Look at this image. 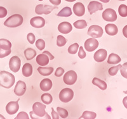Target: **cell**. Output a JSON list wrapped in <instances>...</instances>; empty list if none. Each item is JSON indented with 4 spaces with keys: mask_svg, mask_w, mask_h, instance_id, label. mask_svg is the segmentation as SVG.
I'll list each match as a JSON object with an SVG mask.
<instances>
[{
    "mask_svg": "<svg viewBox=\"0 0 127 119\" xmlns=\"http://www.w3.org/2000/svg\"><path fill=\"white\" fill-rule=\"evenodd\" d=\"M107 52L104 49H100L94 54V60L97 62H102L107 58Z\"/></svg>",
    "mask_w": 127,
    "mask_h": 119,
    "instance_id": "cell-16",
    "label": "cell"
},
{
    "mask_svg": "<svg viewBox=\"0 0 127 119\" xmlns=\"http://www.w3.org/2000/svg\"><path fill=\"white\" fill-rule=\"evenodd\" d=\"M24 55L27 60H31L36 56V51L32 48H28L24 51Z\"/></svg>",
    "mask_w": 127,
    "mask_h": 119,
    "instance_id": "cell-25",
    "label": "cell"
},
{
    "mask_svg": "<svg viewBox=\"0 0 127 119\" xmlns=\"http://www.w3.org/2000/svg\"><path fill=\"white\" fill-rule=\"evenodd\" d=\"M29 119V116L28 113L24 112H21L17 115V116L15 117V119Z\"/></svg>",
    "mask_w": 127,
    "mask_h": 119,
    "instance_id": "cell-40",
    "label": "cell"
},
{
    "mask_svg": "<svg viewBox=\"0 0 127 119\" xmlns=\"http://www.w3.org/2000/svg\"><path fill=\"white\" fill-rule=\"evenodd\" d=\"M27 39H28V41H29V43L30 44L33 45L35 41H36V37H35V36L34 35V34L29 33L27 36Z\"/></svg>",
    "mask_w": 127,
    "mask_h": 119,
    "instance_id": "cell-39",
    "label": "cell"
},
{
    "mask_svg": "<svg viewBox=\"0 0 127 119\" xmlns=\"http://www.w3.org/2000/svg\"><path fill=\"white\" fill-rule=\"evenodd\" d=\"M72 29V27L71 24L67 22H63L60 24L58 26V30L62 34H67L71 32Z\"/></svg>",
    "mask_w": 127,
    "mask_h": 119,
    "instance_id": "cell-15",
    "label": "cell"
},
{
    "mask_svg": "<svg viewBox=\"0 0 127 119\" xmlns=\"http://www.w3.org/2000/svg\"><path fill=\"white\" fill-rule=\"evenodd\" d=\"M0 48L3 49H10L12 48V43L5 39H0Z\"/></svg>",
    "mask_w": 127,
    "mask_h": 119,
    "instance_id": "cell-28",
    "label": "cell"
},
{
    "mask_svg": "<svg viewBox=\"0 0 127 119\" xmlns=\"http://www.w3.org/2000/svg\"><path fill=\"white\" fill-rule=\"evenodd\" d=\"M46 105L43 104L39 102H36L34 103L32 106V113H33L34 115L38 116L36 119H39V117H43L45 119H50L51 117L48 115L46 113L45 109H46Z\"/></svg>",
    "mask_w": 127,
    "mask_h": 119,
    "instance_id": "cell-2",
    "label": "cell"
},
{
    "mask_svg": "<svg viewBox=\"0 0 127 119\" xmlns=\"http://www.w3.org/2000/svg\"><path fill=\"white\" fill-rule=\"evenodd\" d=\"M26 89H27V86L26 83L22 80H19L15 87L14 93L17 96H22L25 94Z\"/></svg>",
    "mask_w": 127,
    "mask_h": 119,
    "instance_id": "cell-11",
    "label": "cell"
},
{
    "mask_svg": "<svg viewBox=\"0 0 127 119\" xmlns=\"http://www.w3.org/2000/svg\"><path fill=\"white\" fill-rule=\"evenodd\" d=\"M92 83L94 85L98 87L101 90L104 91L107 89V84L105 81L101 80V79H99L97 77H94L92 80Z\"/></svg>",
    "mask_w": 127,
    "mask_h": 119,
    "instance_id": "cell-22",
    "label": "cell"
},
{
    "mask_svg": "<svg viewBox=\"0 0 127 119\" xmlns=\"http://www.w3.org/2000/svg\"><path fill=\"white\" fill-rule=\"evenodd\" d=\"M0 119H4V117L3 116H2L1 115H0Z\"/></svg>",
    "mask_w": 127,
    "mask_h": 119,
    "instance_id": "cell-51",
    "label": "cell"
},
{
    "mask_svg": "<svg viewBox=\"0 0 127 119\" xmlns=\"http://www.w3.org/2000/svg\"><path fill=\"white\" fill-rule=\"evenodd\" d=\"M86 53L84 51L83 48L82 46H80L79 49V53H78V56L81 59H83L86 57Z\"/></svg>",
    "mask_w": 127,
    "mask_h": 119,
    "instance_id": "cell-42",
    "label": "cell"
},
{
    "mask_svg": "<svg viewBox=\"0 0 127 119\" xmlns=\"http://www.w3.org/2000/svg\"><path fill=\"white\" fill-rule=\"evenodd\" d=\"M123 105H124L125 107L127 109V96H126V97H125V98H123Z\"/></svg>",
    "mask_w": 127,
    "mask_h": 119,
    "instance_id": "cell-48",
    "label": "cell"
},
{
    "mask_svg": "<svg viewBox=\"0 0 127 119\" xmlns=\"http://www.w3.org/2000/svg\"><path fill=\"white\" fill-rule=\"evenodd\" d=\"M21 61L18 56H12L9 62V67L13 72H17L20 68Z\"/></svg>",
    "mask_w": 127,
    "mask_h": 119,
    "instance_id": "cell-9",
    "label": "cell"
},
{
    "mask_svg": "<svg viewBox=\"0 0 127 119\" xmlns=\"http://www.w3.org/2000/svg\"><path fill=\"white\" fill-rule=\"evenodd\" d=\"M49 1L52 4H54L55 6L59 5L61 3V0H49Z\"/></svg>",
    "mask_w": 127,
    "mask_h": 119,
    "instance_id": "cell-45",
    "label": "cell"
},
{
    "mask_svg": "<svg viewBox=\"0 0 127 119\" xmlns=\"http://www.w3.org/2000/svg\"><path fill=\"white\" fill-rule=\"evenodd\" d=\"M74 13L78 17H82L85 13L84 4L81 3H76L73 6Z\"/></svg>",
    "mask_w": 127,
    "mask_h": 119,
    "instance_id": "cell-17",
    "label": "cell"
},
{
    "mask_svg": "<svg viewBox=\"0 0 127 119\" xmlns=\"http://www.w3.org/2000/svg\"><path fill=\"white\" fill-rule=\"evenodd\" d=\"M7 10L3 6H0V19L4 18L7 15Z\"/></svg>",
    "mask_w": 127,
    "mask_h": 119,
    "instance_id": "cell-41",
    "label": "cell"
},
{
    "mask_svg": "<svg viewBox=\"0 0 127 119\" xmlns=\"http://www.w3.org/2000/svg\"><path fill=\"white\" fill-rule=\"evenodd\" d=\"M19 101L18 99L16 101H10L6 105V111L9 115H14L18 112L19 109Z\"/></svg>",
    "mask_w": 127,
    "mask_h": 119,
    "instance_id": "cell-12",
    "label": "cell"
},
{
    "mask_svg": "<svg viewBox=\"0 0 127 119\" xmlns=\"http://www.w3.org/2000/svg\"><path fill=\"white\" fill-rule=\"evenodd\" d=\"M30 24L33 27L39 29L43 27L45 25V20L41 17H34L31 19Z\"/></svg>",
    "mask_w": 127,
    "mask_h": 119,
    "instance_id": "cell-13",
    "label": "cell"
},
{
    "mask_svg": "<svg viewBox=\"0 0 127 119\" xmlns=\"http://www.w3.org/2000/svg\"><path fill=\"white\" fill-rule=\"evenodd\" d=\"M121 61V59L120 56L115 53H111L110 54L107 60V63L109 64H118Z\"/></svg>",
    "mask_w": 127,
    "mask_h": 119,
    "instance_id": "cell-23",
    "label": "cell"
},
{
    "mask_svg": "<svg viewBox=\"0 0 127 119\" xmlns=\"http://www.w3.org/2000/svg\"><path fill=\"white\" fill-rule=\"evenodd\" d=\"M65 1H68V2H74V1H76V0H65Z\"/></svg>",
    "mask_w": 127,
    "mask_h": 119,
    "instance_id": "cell-50",
    "label": "cell"
},
{
    "mask_svg": "<svg viewBox=\"0 0 127 119\" xmlns=\"http://www.w3.org/2000/svg\"><path fill=\"white\" fill-rule=\"evenodd\" d=\"M43 53H44V54H46V55H47L48 57H49V59L50 60H53L54 59V56H53V55H52L49 51H44Z\"/></svg>",
    "mask_w": 127,
    "mask_h": 119,
    "instance_id": "cell-46",
    "label": "cell"
},
{
    "mask_svg": "<svg viewBox=\"0 0 127 119\" xmlns=\"http://www.w3.org/2000/svg\"><path fill=\"white\" fill-rule=\"evenodd\" d=\"M12 51L11 49H3L0 48V58H3L6 57L8 56L11 53Z\"/></svg>",
    "mask_w": 127,
    "mask_h": 119,
    "instance_id": "cell-38",
    "label": "cell"
},
{
    "mask_svg": "<svg viewBox=\"0 0 127 119\" xmlns=\"http://www.w3.org/2000/svg\"><path fill=\"white\" fill-rule=\"evenodd\" d=\"M105 30L106 33L109 36H115L118 32V29L117 26L113 24H109L105 27Z\"/></svg>",
    "mask_w": 127,
    "mask_h": 119,
    "instance_id": "cell-20",
    "label": "cell"
},
{
    "mask_svg": "<svg viewBox=\"0 0 127 119\" xmlns=\"http://www.w3.org/2000/svg\"><path fill=\"white\" fill-rule=\"evenodd\" d=\"M72 15V11L70 7H64L62 9L61 12L57 14L59 17H68Z\"/></svg>",
    "mask_w": 127,
    "mask_h": 119,
    "instance_id": "cell-26",
    "label": "cell"
},
{
    "mask_svg": "<svg viewBox=\"0 0 127 119\" xmlns=\"http://www.w3.org/2000/svg\"><path fill=\"white\" fill-rule=\"evenodd\" d=\"M119 14L122 17H127V6L125 4H121L118 8Z\"/></svg>",
    "mask_w": 127,
    "mask_h": 119,
    "instance_id": "cell-31",
    "label": "cell"
},
{
    "mask_svg": "<svg viewBox=\"0 0 127 119\" xmlns=\"http://www.w3.org/2000/svg\"><path fill=\"white\" fill-rule=\"evenodd\" d=\"M123 34L125 37L127 38V25L125 26L124 28L123 29Z\"/></svg>",
    "mask_w": 127,
    "mask_h": 119,
    "instance_id": "cell-47",
    "label": "cell"
},
{
    "mask_svg": "<svg viewBox=\"0 0 127 119\" xmlns=\"http://www.w3.org/2000/svg\"><path fill=\"white\" fill-rule=\"evenodd\" d=\"M57 110L59 115L62 119H65V118H67L68 117V115H69L68 112L65 109L63 108L57 107Z\"/></svg>",
    "mask_w": 127,
    "mask_h": 119,
    "instance_id": "cell-33",
    "label": "cell"
},
{
    "mask_svg": "<svg viewBox=\"0 0 127 119\" xmlns=\"http://www.w3.org/2000/svg\"><path fill=\"white\" fill-rule=\"evenodd\" d=\"M49 57L44 53L38 55L36 57V62L40 66H45L49 63Z\"/></svg>",
    "mask_w": 127,
    "mask_h": 119,
    "instance_id": "cell-18",
    "label": "cell"
},
{
    "mask_svg": "<svg viewBox=\"0 0 127 119\" xmlns=\"http://www.w3.org/2000/svg\"><path fill=\"white\" fill-rule=\"evenodd\" d=\"M77 79H78L77 73L74 70H69L64 74L63 80L65 84L71 86L76 82Z\"/></svg>",
    "mask_w": 127,
    "mask_h": 119,
    "instance_id": "cell-5",
    "label": "cell"
},
{
    "mask_svg": "<svg viewBox=\"0 0 127 119\" xmlns=\"http://www.w3.org/2000/svg\"><path fill=\"white\" fill-rule=\"evenodd\" d=\"M121 66H122L121 65L119 64L118 65H116V66L111 67L109 69V71H108L109 74L110 75H111V76H114V75H116L117 74L118 72L119 71V70L121 69Z\"/></svg>",
    "mask_w": 127,
    "mask_h": 119,
    "instance_id": "cell-32",
    "label": "cell"
},
{
    "mask_svg": "<svg viewBox=\"0 0 127 119\" xmlns=\"http://www.w3.org/2000/svg\"><path fill=\"white\" fill-rule=\"evenodd\" d=\"M38 71L41 75L43 76H48L50 75L54 72V68L52 67H39L38 68Z\"/></svg>",
    "mask_w": 127,
    "mask_h": 119,
    "instance_id": "cell-24",
    "label": "cell"
},
{
    "mask_svg": "<svg viewBox=\"0 0 127 119\" xmlns=\"http://www.w3.org/2000/svg\"><path fill=\"white\" fill-rule=\"evenodd\" d=\"M33 72V69L31 65L29 63H25L22 67V74L26 77L31 76Z\"/></svg>",
    "mask_w": 127,
    "mask_h": 119,
    "instance_id": "cell-21",
    "label": "cell"
},
{
    "mask_svg": "<svg viewBox=\"0 0 127 119\" xmlns=\"http://www.w3.org/2000/svg\"><path fill=\"white\" fill-rule=\"evenodd\" d=\"M24 19L22 15L14 14L8 18L4 22V25L8 27L15 28L21 25L23 23Z\"/></svg>",
    "mask_w": 127,
    "mask_h": 119,
    "instance_id": "cell-3",
    "label": "cell"
},
{
    "mask_svg": "<svg viewBox=\"0 0 127 119\" xmlns=\"http://www.w3.org/2000/svg\"><path fill=\"white\" fill-rule=\"evenodd\" d=\"M99 1H100L103 2V3H109V2L110 0H99Z\"/></svg>",
    "mask_w": 127,
    "mask_h": 119,
    "instance_id": "cell-49",
    "label": "cell"
},
{
    "mask_svg": "<svg viewBox=\"0 0 127 119\" xmlns=\"http://www.w3.org/2000/svg\"><path fill=\"white\" fill-rule=\"evenodd\" d=\"M74 27L78 29H85V28L87 27V22L84 20H77L74 23Z\"/></svg>",
    "mask_w": 127,
    "mask_h": 119,
    "instance_id": "cell-30",
    "label": "cell"
},
{
    "mask_svg": "<svg viewBox=\"0 0 127 119\" xmlns=\"http://www.w3.org/2000/svg\"><path fill=\"white\" fill-rule=\"evenodd\" d=\"M52 119H59V113H57V112L54 110V108H52Z\"/></svg>",
    "mask_w": 127,
    "mask_h": 119,
    "instance_id": "cell-44",
    "label": "cell"
},
{
    "mask_svg": "<svg viewBox=\"0 0 127 119\" xmlns=\"http://www.w3.org/2000/svg\"><path fill=\"white\" fill-rule=\"evenodd\" d=\"M103 29L101 27L98 25H92L88 30V34L94 38H99L103 35Z\"/></svg>",
    "mask_w": 127,
    "mask_h": 119,
    "instance_id": "cell-7",
    "label": "cell"
},
{
    "mask_svg": "<svg viewBox=\"0 0 127 119\" xmlns=\"http://www.w3.org/2000/svg\"><path fill=\"white\" fill-rule=\"evenodd\" d=\"M119 1H125V0H119Z\"/></svg>",
    "mask_w": 127,
    "mask_h": 119,
    "instance_id": "cell-53",
    "label": "cell"
},
{
    "mask_svg": "<svg viewBox=\"0 0 127 119\" xmlns=\"http://www.w3.org/2000/svg\"><path fill=\"white\" fill-rule=\"evenodd\" d=\"M97 117V114L95 112H90V111H85L83 113L82 115L79 119H94Z\"/></svg>",
    "mask_w": 127,
    "mask_h": 119,
    "instance_id": "cell-29",
    "label": "cell"
},
{
    "mask_svg": "<svg viewBox=\"0 0 127 119\" xmlns=\"http://www.w3.org/2000/svg\"><path fill=\"white\" fill-rule=\"evenodd\" d=\"M102 18L105 21L113 22L117 19V15L113 9L107 8L102 13Z\"/></svg>",
    "mask_w": 127,
    "mask_h": 119,
    "instance_id": "cell-8",
    "label": "cell"
},
{
    "mask_svg": "<svg viewBox=\"0 0 127 119\" xmlns=\"http://www.w3.org/2000/svg\"><path fill=\"white\" fill-rule=\"evenodd\" d=\"M120 72L123 77L127 79V62L123 63V65L121 66L120 69Z\"/></svg>",
    "mask_w": 127,
    "mask_h": 119,
    "instance_id": "cell-37",
    "label": "cell"
},
{
    "mask_svg": "<svg viewBox=\"0 0 127 119\" xmlns=\"http://www.w3.org/2000/svg\"><path fill=\"white\" fill-rule=\"evenodd\" d=\"M15 82V79L13 74L6 71L0 72V86L6 89H10Z\"/></svg>",
    "mask_w": 127,
    "mask_h": 119,
    "instance_id": "cell-1",
    "label": "cell"
},
{
    "mask_svg": "<svg viewBox=\"0 0 127 119\" xmlns=\"http://www.w3.org/2000/svg\"><path fill=\"white\" fill-rule=\"evenodd\" d=\"M36 46L40 51L43 50V49H45V42L43 39H39L38 40L36 41Z\"/></svg>",
    "mask_w": 127,
    "mask_h": 119,
    "instance_id": "cell-36",
    "label": "cell"
},
{
    "mask_svg": "<svg viewBox=\"0 0 127 119\" xmlns=\"http://www.w3.org/2000/svg\"><path fill=\"white\" fill-rule=\"evenodd\" d=\"M124 93L127 94V91H124Z\"/></svg>",
    "mask_w": 127,
    "mask_h": 119,
    "instance_id": "cell-52",
    "label": "cell"
},
{
    "mask_svg": "<svg viewBox=\"0 0 127 119\" xmlns=\"http://www.w3.org/2000/svg\"><path fill=\"white\" fill-rule=\"evenodd\" d=\"M88 10L90 14L92 15L93 13H95L98 10H102L103 6L102 3L98 1H93L90 2L89 4L88 5Z\"/></svg>",
    "mask_w": 127,
    "mask_h": 119,
    "instance_id": "cell-14",
    "label": "cell"
},
{
    "mask_svg": "<svg viewBox=\"0 0 127 119\" xmlns=\"http://www.w3.org/2000/svg\"><path fill=\"white\" fill-rule=\"evenodd\" d=\"M55 8H57V6H52L46 4H38L36 6L35 12L38 15H48Z\"/></svg>",
    "mask_w": 127,
    "mask_h": 119,
    "instance_id": "cell-6",
    "label": "cell"
},
{
    "mask_svg": "<svg viewBox=\"0 0 127 119\" xmlns=\"http://www.w3.org/2000/svg\"><path fill=\"white\" fill-rule=\"evenodd\" d=\"M40 89L43 91H48L52 88V80L49 79H44L40 82Z\"/></svg>",
    "mask_w": 127,
    "mask_h": 119,
    "instance_id": "cell-19",
    "label": "cell"
},
{
    "mask_svg": "<svg viewBox=\"0 0 127 119\" xmlns=\"http://www.w3.org/2000/svg\"><path fill=\"white\" fill-rule=\"evenodd\" d=\"M67 40L64 36L59 35L57 36V45L59 47H62L66 44Z\"/></svg>",
    "mask_w": 127,
    "mask_h": 119,
    "instance_id": "cell-34",
    "label": "cell"
},
{
    "mask_svg": "<svg viewBox=\"0 0 127 119\" xmlns=\"http://www.w3.org/2000/svg\"><path fill=\"white\" fill-rule=\"evenodd\" d=\"M98 46V41L94 37L88 39L85 42V48L88 52L94 51Z\"/></svg>",
    "mask_w": 127,
    "mask_h": 119,
    "instance_id": "cell-10",
    "label": "cell"
},
{
    "mask_svg": "<svg viewBox=\"0 0 127 119\" xmlns=\"http://www.w3.org/2000/svg\"><path fill=\"white\" fill-rule=\"evenodd\" d=\"M74 97V92L70 88H64L59 94V99L63 103H68Z\"/></svg>",
    "mask_w": 127,
    "mask_h": 119,
    "instance_id": "cell-4",
    "label": "cell"
},
{
    "mask_svg": "<svg viewBox=\"0 0 127 119\" xmlns=\"http://www.w3.org/2000/svg\"><path fill=\"white\" fill-rule=\"evenodd\" d=\"M39 1H43V0H39Z\"/></svg>",
    "mask_w": 127,
    "mask_h": 119,
    "instance_id": "cell-54",
    "label": "cell"
},
{
    "mask_svg": "<svg viewBox=\"0 0 127 119\" xmlns=\"http://www.w3.org/2000/svg\"><path fill=\"white\" fill-rule=\"evenodd\" d=\"M41 99L45 105H50L53 101L52 95L49 93H45L41 96Z\"/></svg>",
    "mask_w": 127,
    "mask_h": 119,
    "instance_id": "cell-27",
    "label": "cell"
},
{
    "mask_svg": "<svg viewBox=\"0 0 127 119\" xmlns=\"http://www.w3.org/2000/svg\"><path fill=\"white\" fill-rule=\"evenodd\" d=\"M64 73V70L62 67H59L57 69L55 72V75L56 77H61Z\"/></svg>",
    "mask_w": 127,
    "mask_h": 119,
    "instance_id": "cell-43",
    "label": "cell"
},
{
    "mask_svg": "<svg viewBox=\"0 0 127 119\" xmlns=\"http://www.w3.org/2000/svg\"><path fill=\"white\" fill-rule=\"evenodd\" d=\"M78 48H79V45H78V43H74L68 48V52L70 54L74 55L78 51Z\"/></svg>",
    "mask_w": 127,
    "mask_h": 119,
    "instance_id": "cell-35",
    "label": "cell"
}]
</instances>
